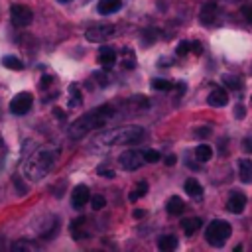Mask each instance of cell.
<instances>
[{"mask_svg": "<svg viewBox=\"0 0 252 252\" xmlns=\"http://www.w3.org/2000/svg\"><path fill=\"white\" fill-rule=\"evenodd\" d=\"M112 114H114V108H112L110 104L98 106V108H94V110H91V112L83 114L81 118H77V120L69 126V136H71V138H75V140H79V138L87 136L91 130L104 126Z\"/></svg>", "mask_w": 252, "mask_h": 252, "instance_id": "cell-1", "label": "cell"}, {"mask_svg": "<svg viewBox=\"0 0 252 252\" xmlns=\"http://www.w3.org/2000/svg\"><path fill=\"white\" fill-rule=\"evenodd\" d=\"M146 136L142 126H120V128H112V130H104L100 134L94 136V146H118V144H138L142 142V138Z\"/></svg>", "mask_w": 252, "mask_h": 252, "instance_id": "cell-2", "label": "cell"}, {"mask_svg": "<svg viewBox=\"0 0 252 252\" xmlns=\"http://www.w3.org/2000/svg\"><path fill=\"white\" fill-rule=\"evenodd\" d=\"M53 165H55V152L49 150V148H41V150L33 152L26 159V163H24V175L30 181H39V179H43L51 171Z\"/></svg>", "mask_w": 252, "mask_h": 252, "instance_id": "cell-3", "label": "cell"}, {"mask_svg": "<svg viewBox=\"0 0 252 252\" xmlns=\"http://www.w3.org/2000/svg\"><path fill=\"white\" fill-rule=\"evenodd\" d=\"M230 232H232V226L226 222V220H213L207 228H205V240L211 244V246H215V248H220L226 240H228V236H230Z\"/></svg>", "mask_w": 252, "mask_h": 252, "instance_id": "cell-4", "label": "cell"}, {"mask_svg": "<svg viewBox=\"0 0 252 252\" xmlns=\"http://www.w3.org/2000/svg\"><path fill=\"white\" fill-rule=\"evenodd\" d=\"M112 35H114V26L112 24H94L85 32V37L91 43H102Z\"/></svg>", "mask_w": 252, "mask_h": 252, "instance_id": "cell-5", "label": "cell"}, {"mask_svg": "<svg viewBox=\"0 0 252 252\" xmlns=\"http://www.w3.org/2000/svg\"><path fill=\"white\" fill-rule=\"evenodd\" d=\"M10 18H12V24H14L16 28H26V26L32 24L33 12H32L28 6H24V4H14V6L10 8Z\"/></svg>", "mask_w": 252, "mask_h": 252, "instance_id": "cell-6", "label": "cell"}, {"mask_svg": "<svg viewBox=\"0 0 252 252\" xmlns=\"http://www.w3.org/2000/svg\"><path fill=\"white\" fill-rule=\"evenodd\" d=\"M118 161H120V167H122V169H126V171H136L146 159H144V154H142V152L126 150V152L118 158Z\"/></svg>", "mask_w": 252, "mask_h": 252, "instance_id": "cell-7", "label": "cell"}, {"mask_svg": "<svg viewBox=\"0 0 252 252\" xmlns=\"http://www.w3.org/2000/svg\"><path fill=\"white\" fill-rule=\"evenodd\" d=\"M32 104H33V98H32L30 93H18V94L10 100V110H12L14 114L22 116V114H26V112L32 108Z\"/></svg>", "mask_w": 252, "mask_h": 252, "instance_id": "cell-8", "label": "cell"}, {"mask_svg": "<svg viewBox=\"0 0 252 252\" xmlns=\"http://www.w3.org/2000/svg\"><path fill=\"white\" fill-rule=\"evenodd\" d=\"M89 199H91V195H89V187L87 185H77L73 189V193H71V205L75 209H81L83 205H87Z\"/></svg>", "mask_w": 252, "mask_h": 252, "instance_id": "cell-9", "label": "cell"}, {"mask_svg": "<svg viewBox=\"0 0 252 252\" xmlns=\"http://www.w3.org/2000/svg\"><path fill=\"white\" fill-rule=\"evenodd\" d=\"M98 63H100L104 69H110V67L116 63V49L110 47V45H102L100 51H98Z\"/></svg>", "mask_w": 252, "mask_h": 252, "instance_id": "cell-10", "label": "cell"}, {"mask_svg": "<svg viewBox=\"0 0 252 252\" xmlns=\"http://www.w3.org/2000/svg\"><path fill=\"white\" fill-rule=\"evenodd\" d=\"M244 207H246V197L242 193H232L226 201V209L234 215H240L244 211Z\"/></svg>", "mask_w": 252, "mask_h": 252, "instance_id": "cell-11", "label": "cell"}, {"mask_svg": "<svg viewBox=\"0 0 252 252\" xmlns=\"http://www.w3.org/2000/svg\"><path fill=\"white\" fill-rule=\"evenodd\" d=\"M238 177L242 183H252V159L242 158L238 161Z\"/></svg>", "mask_w": 252, "mask_h": 252, "instance_id": "cell-12", "label": "cell"}, {"mask_svg": "<svg viewBox=\"0 0 252 252\" xmlns=\"http://www.w3.org/2000/svg\"><path fill=\"white\" fill-rule=\"evenodd\" d=\"M207 102L211 104V106H224L226 102H228V94H226V91H222V89H213L211 91V94L207 96Z\"/></svg>", "mask_w": 252, "mask_h": 252, "instance_id": "cell-13", "label": "cell"}, {"mask_svg": "<svg viewBox=\"0 0 252 252\" xmlns=\"http://www.w3.org/2000/svg\"><path fill=\"white\" fill-rule=\"evenodd\" d=\"M120 6H122V0H98L96 10H98V14L108 16V14L118 12V10H120Z\"/></svg>", "mask_w": 252, "mask_h": 252, "instance_id": "cell-14", "label": "cell"}, {"mask_svg": "<svg viewBox=\"0 0 252 252\" xmlns=\"http://www.w3.org/2000/svg\"><path fill=\"white\" fill-rule=\"evenodd\" d=\"M217 12H219L217 4H215V2H207V4L201 8V22H203V24H213L215 18H217Z\"/></svg>", "mask_w": 252, "mask_h": 252, "instance_id": "cell-15", "label": "cell"}, {"mask_svg": "<svg viewBox=\"0 0 252 252\" xmlns=\"http://www.w3.org/2000/svg\"><path fill=\"white\" fill-rule=\"evenodd\" d=\"M201 224H203V220H201L199 217H191V219H185V220H181V228H183V232H185L187 236L195 234V232L201 228Z\"/></svg>", "mask_w": 252, "mask_h": 252, "instance_id": "cell-16", "label": "cell"}, {"mask_svg": "<svg viewBox=\"0 0 252 252\" xmlns=\"http://www.w3.org/2000/svg\"><path fill=\"white\" fill-rule=\"evenodd\" d=\"M158 248H159L161 252H171V250L177 248V238H175L173 234H165V236H161V238L158 240Z\"/></svg>", "mask_w": 252, "mask_h": 252, "instance_id": "cell-17", "label": "cell"}, {"mask_svg": "<svg viewBox=\"0 0 252 252\" xmlns=\"http://www.w3.org/2000/svg\"><path fill=\"white\" fill-rule=\"evenodd\" d=\"M165 209H167L169 215H181V213L185 211V203H183L181 197H171V199L167 201Z\"/></svg>", "mask_w": 252, "mask_h": 252, "instance_id": "cell-18", "label": "cell"}, {"mask_svg": "<svg viewBox=\"0 0 252 252\" xmlns=\"http://www.w3.org/2000/svg\"><path fill=\"white\" fill-rule=\"evenodd\" d=\"M185 193L191 195V197H201V195H203V187H201V183H199L197 179L189 177V179L185 181Z\"/></svg>", "mask_w": 252, "mask_h": 252, "instance_id": "cell-19", "label": "cell"}, {"mask_svg": "<svg viewBox=\"0 0 252 252\" xmlns=\"http://www.w3.org/2000/svg\"><path fill=\"white\" fill-rule=\"evenodd\" d=\"M2 65H4L6 69H12V71H22V69H24L22 59L16 57V55H6V57H2Z\"/></svg>", "mask_w": 252, "mask_h": 252, "instance_id": "cell-20", "label": "cell"}, {"mask_svg": "<svg viewBox=\"0 0 252 252\" xmlns=\"http://www.w3.org/2000/svg\"><path fill=\"white\" fill-rule=\"evenodd\" d=\"M195 158H197L199 161H209V159L213 158V148H211L209 144H199V146L195 148Z\"/></svg>", "mask_w": 252, "mask_h": 252, "instance_id": "cell-21", "label": "cell"}, {"mask_svg": "<svg viewBox=\"0 0 252 252\" xmlns=\"http://www.w3.org/2000/svg\"><path fill=\"white\" fill-rule=\"evenodd\" d=\"M146 193H148V183H146V181H140V183L136 185V189H134V191L128 195V199L134 203V201H138L140 197H144Z\"/></svg>", "mask_w": 252, "mask_h": 252, "instance_id": "cell-22", "label": "cell"}, {"mask_svg": "<svg viewBox=\"0 0 252 252\" xmlns=\"http://www.w3.org/2000/svg\"><path fill=\"white\" fill-rule=\"evenodd\" d=\"M222 83H224L228 89H232V91H238V89L242 87V81H240L238 77H234V75H224V77H222Z\"/></svg>", "mask_w": 252, "mask_h": 252, "instance_id": "cell-23", "label": "cell"}, {"mask_svg": "<svg viewBox=\"0 0 252 252\" xmlns=\"http://www.w3.org/2000/svg\"><path fill=\"white\" fill-rule=\"evenodd\" d=\"M122 65L126 69H134L136 67V57H134L132 49H124V61H122Z\"/></svg>", "mask_w": 252, "mask_h": 252, "instance_id": "cell-24", "label": "cell"}, {"mask_svg": "<svg viewBox=\"0 0 252 252\" xmlns=\"http://www.w3.org/2000/svg\"><path fill=\"white\" fill-rule=\"evenodd\" d=\"M152 87H154L156 91H171V89H173V85H171L169 81H165V79H154V81H152Z\"/></svg>", "mask_w": 252, "mask_h": 252, "instance_id": "cell-25", "label": "cell"}, {"mask_svg": "<svg viewBox=\"0 0 252 252\" xmlns=\"http://www.w3.org/2000/svg\"><path fill=\"white\" fill-rule=\"evenodd\" d=\"M69 91H71V96H73V100L69 102V106H79L81 102H83V96H81V91H77V85L73 83L71 87H69Z\"/></svg>", "mask_w": 252, "mask_h": 252, "instance_id": "cell-26", "label": "cell"}, {"mask_svg": "<svg viewBox=\"0 0 252 252\" xmlns=\"http://www.w3.org/2000/svg\"><path fill=\"white\" fill-rule=\"evenodd\" d=\"M104 205H106V199H104L102 195H93V197H91V207H93L94 211H100Z\"/></svg>", "mask_w": 252, "mask_h": 252, "instance_id": "cell-27", "label": "cell"}, {"mask_svg": "<svg viewBox=\"0 0 252 252\" xmlns=\"http://www.w3.org/2000/svg\"><path fill=\"white\" fill-rule=\"evenodd\" d=\"M144 159H146L148 163H156V161L161 159V156H159V152H156V150H146V152H144Z\"/></svg>", "mask_w": 252, "mask_h": 252, "instance_id": "cell-28", "label": "cell"}, {"mask_svg": "<svg viewBox=\"0 0 252 252\" xmlns=\"http://www.w3.org/2000/svg\"><path fill=\"white\" fill-rule=\"evenodd\" d=\"M189 51H191V43H189V41H179V45H177V49H175V53L183 57V55H187Z\"/></svg>", "mask_w": 252, "mask_h": 252, "instance_id": "cell-29", "label": "cell"}, {"mask_svg": "<svg viewBox=\"0 0 252 252\" xmlns=\"http://www.w3.org/2000/svg\"><path fill=\"white\" fill-rule=\"evenodd\" d=\"M22 248H28V250H33V248H37L33 242H28V240H18V242H14V250H22Z\"/></svg>", "mask_w": 252, "mask_h": 252, "instance_id": "cell-30", "label": "cell"}, {"mask_svg": "<svg viewBox=\"0 0 252 252\" xmlns=\"http://www.w3.org/2000/svg\"><path fill=\"white\" fill-rule=\"evenodd\" d=\"M96 171H98V173H100V175H102V177H110V179H112V177H114V171H112V169H110V167H104V165H100V167H98V169H96Z\"/></svg>", "mask_w": 252, "mask_h": 252, "instance_id": "cell-31", "label": "cell"}, {"mask_svg": "<svg viewBox=\"0 0 252 252\" xmlns=\"http://www.w3.org/2000/svg\"><path fill=\"white\" fill-rule=\"evenodd\" d=\"M94 79L98 81V85H100V87H104V85H108V81H106V75H104L102 71H96V73H94Z\"/></svg>", "mask_w": 252, "mask_h": 252, "instance_id": "cell-32", "label": "cell"}, {"mask_svg": "<svg viewBox=\"0 0 252 252\" xmlns=\"http://www.w3.org/2000/svg\"><path fill=\"white\" fill-rule=\"evenodd\" d=\"M191 51H193L195 55H201V53H203V45H201V41H193V43H191Z\"/></svg>", "mask_w": 252, "mask_h": 252, "instance_id": "cell-33", "label": "cell"}, {"mask_svg": "<svg viewBox=\"0 0 252 252\" xmlns=\"http://www.w3.org/2000/svg\"><path fill=\"white\" fill-rule=\"evenodd\" d=\"M244 114H246V108H244L242 104H236V108H234V116H236V118H242Z\"/></svg>", "mask_w": 252, "mask_h": 252, "instance_id": "cell-34", "label": "cell"}, {"mask_svg": "<svg viewBox=\"0 0 252 252\" xmlns=\"http://www.w3.org/2000/svg\"><path fill=\"white\" fill-rule=\"evenodd\" d=\"M51 81H53V79H51L49 75H43V77H41V83H39V87H41V89H45V87H49V85H51Z\"/></svg>", "mask_w": 252, "mask_h": 252, "instance_id": "cell-35", "label": "cell"}, {"mask_svg": "<svg viewBox=\"0 0 252 252\" xmlns=\"http://www.w3.org/2000/svg\"><path fill=\"white\" fill-rule=\"evenodd\" d=\"M242 148H244L246 152H252V138H246V140L242 142Z\"/></svg>", "mask_w": 252, "mask_h": 252, "instance_id": "cell-36", "label": "cell"}, {"mask_svg": "<svg viewBox=\"0 0 252 252\" xmlns=\"http://www.w3.org/2000/svg\"><path fill=\"white\" fill-rule=\"evenodd\" d=\"M175 161H177V158H175L173 154H169V156L165 158V165H175Z\"/></svg>", "mask_w": 252, "mask_h": 252, "instance_id": "cell-37", "label": "cell"}, {"mask_svg": "<svg viewBox=\"0 0 252 252\" xmlns=\"http://www.w3.org/2000/svg\"><path fill=\"white\" fill-rule=\"evenodd\" d=\"M242 14L246 16V20H250V22H252V6H248V8H244V10H242Z\"/></svg>", "mask_w": 252, "mask_h": 252, "instance_id": "cell-38", "label": "cell"}, {"mask_svg": "<svg viewBox=\"0 0 252 252\" xmlns=\"http://www.w3.org/2000/svg\"><path fill=\"white\" fill-rule=\"evenodd\" d=\"M134 217H136V219H142V217H146V211H142V209H136V211H134Z\"/></svg>", "mask_w": 252, "mask_h": 252, "instance_id": "cell-39", "label": "cell"}, {"mask_svg": "<svg viewBox=\"0 0 252 252\" xmlns=\"http://www.w3.org/2000/svg\"><path fill=\"white\" fill-rule=\"evenodd\" d=\"M199 134H201V136H207V134H209V128H201Z\"/></svg>", "mask_w": 252, "mask_h": 252, "instance_id": "cell-40", "label": "cell"}, {"mask_svg": "<svg viewBox=\"0 0 252 252\" xmlns=\"http://www.w3.org/2000/svg\"><path fill=\"white\" fill-rule=\"evenodd\" d=\"M59 2H69V0H59Z\"/></svg>", "mask_w": 252, "mask_h": 252, "instance_id": "cell-41", "label": "cell"}, {"mask_svg": "<svg viewBox=\"0 0 252 252\" xmlns=\"http://www.w3.org/2000/svg\"><path fill=\"white\" fill-rule=\"evenodd\" d=\"M250 100H252V98H250Z\"/></svg>", "mask_w": 252, "mask_h": 252, "instance_id": "cell-42", "label": "cell"}]
</instances>
